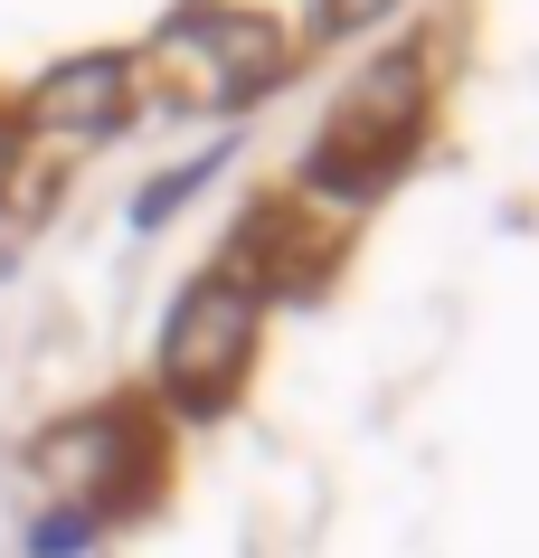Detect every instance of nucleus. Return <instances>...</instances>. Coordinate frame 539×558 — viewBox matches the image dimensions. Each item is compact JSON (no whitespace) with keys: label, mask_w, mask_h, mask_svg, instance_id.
<instances>
[{"label":"nucleus","mask_w":539,"mask_h":558,"mask_svg":"<svg viewBox=\"0 0 539 558\" xmlns=\"http://www.w3.org/2000/svg\"><path fill=\"white\" fill-rule=\"evenodd\" d=\"M322 10H331V29H359V20H379L389 0H322Z\"/></svg>","instance_id":"4"},{"label":"nucleus","mask_w":539,"mask_h":558,"mask_svg":"<svg viewBox=\"0 0 539 558\" xmlns=\"http://www.w3.org/2000/svg\"><path fill=\"white\" fill-rule=\"evenodd\" d=\"M114 454H123V436H114V426H66V436H48V445H38V473H48L58 493H95V473L114 464Z\"/></svg>","instance_id":"3"},{"label":"nucleus","mask_w":539,"mask_h":558,"mask_svg":"<svg viewBox=\"0 0 539 558\" xmlns=\"http://www.w3.org/2000/svg\"><path fill=\"white\" fill-rule=\"evenodd\" d=\"M123 86H133V66H123V58H86V66H66V76L38 86V114H48V123H114L123 114Z\"/></svg>","instance_id":"2"},{"label":"nucleus","mask_w":539,"mask_h":558,"mask_svg":"<svg viewBox=\"0 0 539 558\" xmlns=\"http://www.w3.org/2000/svg\"><path fill=\"white\" fill-rule=\"evenodd\" d=\"M0 180H10V133H0Z\"/></svg>","instance_id":"5"},{"label":"nucleus","mask_w":539,"mask_h":558,"mask_svg":"<svg viewBox=\"0 0 539 558\" xmlns=\"http://www.w3.org/2000/svg\"><path fill=\"white\" fill-rule=\"evenodd\" d=\"M246 323H256V294H246L237 275H209V284H189L161 331V379L180 398H218V388L237 379L246 360Z\"/></svg>","instance_id":"1"}]
</instances>
